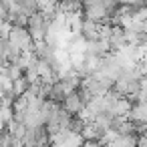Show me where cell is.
Masks as SVG:
<instances>
[{"mask_svg":"<svg viewBox=\"0 0 147 147\" xmlns=\"http://www.w3.org/2000/svg\"><path fill=\"white\" fill-rule=\"evenodd\" d=\"M61 107H63L71 117H77V115L83 111V105H81V101H79V97H77V91H75V93H69V95L65 97V101L61 103Z\"/></svg>","mask_w":147,"mask_h":147,"instance_id":"obj_4","label":"cell"},{"mask_svg":"<svg viewBox=\"0 0 147 147\" xmlns=\"http://www.w3.org/2000/svg\"><path fill=\"white\" fill-rule=\"evenodd\" d=\"M137 147H147V133H141L137 137Z\"/></svg>","mask_w":147,"mask_h":147,"instance_id":"obj_6","label":"cell"},{"mask_svg":"<svg viewBox=\"0 0 147 147\" xmlns=\"http://www.w3.org/2000/svg\"><path fill=\"white\" fill-rule=\"evenodd\" d=\"M26 89H28V83H26L24 77L12 81V95H14V97H22V95L26 93Z\"/></svg>","mask_w":147,"mask_h":147,"instance_id":"obj_5","label":"cell"},{"mask_svg":"<svg viewBox=\"0 0 147 147\" xmlns=\"http://www.w3.org/2000/svg\"><path fill=\"white\" fill-rule=\"evenodd\" d=\"M107 42H109L111 53L121 51V49L127 45V42H125V30H123L121 26H111V34H109V38H107Z\"/></svg>","mask_w":147,"mask_h":147,"instance_id":"obj_3","label":"cell"},{"mask_svg":"<svg viewBox=\"0 0 147 147\" xmlns=\"http://www.w3.org/2000/svg\"><path fill=\"white\" fill-rule=\"evenodd\" d=\"M26 30L32 38L34 45L42 42L45 40V34H47V20H45V14L42 12H34L32 16H28V22H26Z\"/></svg>","mask_w":147,"mask_h":147,"instance_id":"obj_1","label":"cell"},{"mask_svg":"<svg viewBox=\"0 0 147 147\" xmlns=\"http://www.w3.org/2000/svg\"><path fill=\"white\" fill-rule=\"evenodd\" d=\"M8 42L14 45L22 53L32 51V45H34L32 38H30V34H28V30L26 28H18V26H12V30L8 32Z\"/></svg>","mask_w":147,"mask_h":147,"instance_id":"obj_2","label":"cell"}]
</instances>
